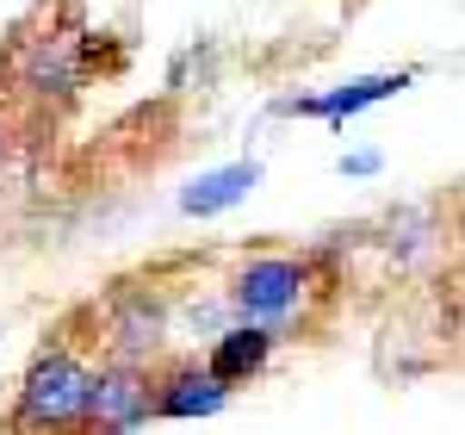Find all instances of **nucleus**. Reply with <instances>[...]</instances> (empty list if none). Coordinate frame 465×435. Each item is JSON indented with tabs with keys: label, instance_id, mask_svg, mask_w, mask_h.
I'll use <instances>...</instances> for the list:
<instances>
[{
	"label": "nucleus",
	"instance_id": "9d476101",
	"mask_svg": "<svg viewBox=\"0 0 465 435\" xmlns=\"http://www.w3.org/2000/svg\"><path fill=\"white\" fill-rule=\"evenodd\" d=\"M379 168V156L372 149H354V156H341V175H372Z\"/></svg>",
	"mask_w": 465,
	"mask_h": 435
},
{
	"label": "nucleus",
	"instance_id": "f257e3e1",
	"mask_svg": "<svg viewBox=\"0 0 465 435\" xmlns=\"http://www.w3.org/2000/svg\"><path fill=\"white\" fill-rule=\"evenodd\" d=\"M94 404V361L74 349V336H50L32 355L25 379L13 386L6 435H87Z\"/></svg>",
	"mask_w": 465,
	"mask_h": 435
},
{
	"label": "nucleus",
	"instance_id": "0eeeda50",
	"mask_svg": "<svg viewBox=\"0 0 465 435\" xmlns=\"http://www.w3.org/2000/svg\"><path fill=\"white\" fill-rule=\"evenodd\" d=\"M273 329H261V324H230L223 336L212 342V355H205V373H212L217 386H249V379H261L267 373V361H273Z\"/></svg>",
	"mask_w": 465,
	"mask_h": 435
},
{
	"label": "nucleus",
	"instance_id": "7ed1b4c3",
	"mask_svg": "<svg viewBox=\"0 0 465 435\" xmlns=\"http://www.w3.org/2000/svg\"><path fill=\"white\" fill-rule=\"evenodd\" d=\"M155 423V367L106 355L94 367V404H87V435H137Z\"/></svg>",
	"mask_w": 465,
	"mask_h": 435
},
{
	"label": "nucleus",
	"instance_id": "20e7f679",
	"mask_svg": "<svg viewBox=\"0 0 465 435\" xmlns=\"http://www.w3.org/2000/svg\"><path fill=\"white\" fill-rule=\"evenodd\" d=\"M100 324H106V355H124V361H149L162 349V329H168V298L155 287H137V280H118L100 305Z\"/></svg>",
	"mask_w": 465,
	"mask_h": 435
},
{
	"label": "nucleus",
	"instance_id": "9b49d317",
	"mask_svg": "<svg viewBox=\"0 0 465 435\" xmlns=\"http://www.w3.org/2000/svg\"><path fill=\"white\" fill-rule=\"evenodd\" d=\"M0 162H6V131H0Z\"/></svg>",
	"mask_w": 465,
	"mask_h": 435
},
{
	"label": "nucleus",
	"instance_id": "6e6552de",
	"mask_svg": "<svg viewBox=\"0 0 465 435\" xmlns=\"http://www.w3.org/2000/svg\"><path fill=\"white\" fill-rule=\"evenodd\" d=\"M254 181H261V168H254V162L212 168V175H199V181L180 193V212H186V218H217V212H230L236 199H249Z\"/></svg>",
	"mask_w": 465,
	"mask_h": 435
},
{
	"label": "nucleus",
	"instance_id": "1a4fd4ad",
	"mask_svg": "<svg viewBox=\"0 0 465 435\" xmlns=\"http://www.w3.org/2000/svg\"><path fill=\"white\" fill-rule=\"evenodd\" d=\"M416 75L397 69V75H360V81H341V87H329V94H317V118H329V125H348L354 112L379 106V100H391V94H403Z\"/></svg>",
	"mask_w": 465,
	"mask_h": 435
},
{
	"label": "nucleus",
	"instance_id": "39448f33",
	"mask_svg": "<svg viewBox=\"0 0 465 435\" xmlns=\"http://www.w3.org/2000/svg\"><path fill=\"white\" fill-rule=\"evenodd\" d=\"M13 81H19V94H32V100H56V106H69L74 87H81V37L74 32H44V37H25L19 44V63H13Z\"/></svg>",
	"mask_w": 465,
	"mask_h": 435
},
{
	"label": "nucleus",
	"instance_id": "f03ea898",
	"mask_svg": "<svg viewBox=\"0 0 465 435\" xmlns=\"http://www.w3.org/2000/svg\"><path fill=\"white\" fill-rule=\"evenodd\" d=\"M322 287L329 280H317V255H249L230 274V305L242 324H261L280 336Z\"/></svg>",
	"mask_w": 465,
	"mask_h": 435
},
{
	"label": "nucleus",
	"instance_id": "423d86ee",
	"mask_svg": "<svg viewBox=\"0 0 465 435\" xmlns=\"http://www.w3.org/2000/svg\"><path fill=\"white\" fill-rule=\"evenodd\" d=\"M230 404V386H217L205 361L174 355L155 367V423H193V417H217Z\"/></svg>",
	"mask_w": 465,
	"mask_h": 435
}]
</instances>
